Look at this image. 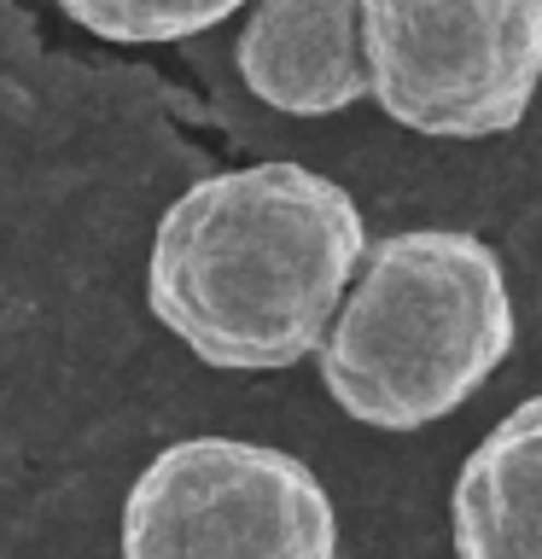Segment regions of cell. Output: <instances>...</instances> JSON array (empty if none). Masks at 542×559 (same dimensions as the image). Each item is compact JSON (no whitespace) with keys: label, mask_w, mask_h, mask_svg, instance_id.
Returning a JSON list of instances; mask_svg holds the SVG:
<instances>
[{"label":"cell","mask_w":542,"mask_h":559,"mask_svg":"<svg viewBox=\"0 0 542 559\" xmlns=\"http://www.w3.org/2000/svg\"><path fill=\"white\" fill-rule=\"evenodd\" d=\"M70 24L117 47H169L216 29L245 0H52Z\"/></svg>","instance_id":"obj_7"},{"label":"cell","mask_w":542,"mask_h":559,"mask_svg":"<svg viewBox=\"0 0 542 559\" xmlns=\"http://www.w3.org/2000/svg\"><path fill=\"white\" fill-rule=\"evenodd\" d=\"M367 222L309 164H245L187 187L146 257V309L216 373L309 361L356 280Z\"/></svg>","instance_id":"obj_1"},{"label":"cell","mask_w":542,"mask_h":559,"mask_svg":"<svg viewBox=\"0 0 542 559\" xmlns=\"http://www.w3.org/2000/svg\"><path fill=\"white\" fill-rule=\"evenodd\" d=\"M449 542L455 559H542V396L507 408L461 461Z\"/></svg>","instance_id":"obj_6"},{"label":"cell","mask_w":542,"mask_h":559,"mask_svg":"<svg viewBox=\"0 0 542 559\" xmlns=\"http://www.w3.org/2000/svg\"><path fill=\"white\" fill-rule=\"evenodd\" d=\"M514 332L502 257L461 227H409L362 251L315 367L356 426L420 431L484 391Z\"/></svg>","instance_id":"obj_2"},{"label":"cell","mask_w":542,"mask_h":559,"mask_svg":"<svg viewBox=\"0 0 542 559\" xmlns=\"http://www.w3.org/2000/svg\"><path fill=\"white\" fill-rule=\"evenodd\" d=\"M239 82L286 117H332L367 99L362 0H251L239 41Z\"/></svg>","instance_id":"obj_5"},{"label":"cell","mask_w":542,"mask_h":559,"mask_svg":"<svg viewBox=\"0 0 542 559\" xmlns=\"http://www.w3.org/2000/svg\"><path fill=\"white\" fill-rule=\"evenodd\" d=\"M117 536L122 559H332L339 513L297 454L187 437L129 484Z\"/></svg>","instance_id":"obj_4"},{"label":"cell","mask_w":542,"mask_h":559,"mask_svg":"<svg viewBox=\"0 0 542 559\" xmlns=\"http://www.w3.org/2000/svg\"><path fill=\"white\" fill-rule=\"evenodd\" d=\"M367 99L426 140H496L542 87V0H362Z\"/></svg>","instance_id":"obj_3"}]
</instances>
